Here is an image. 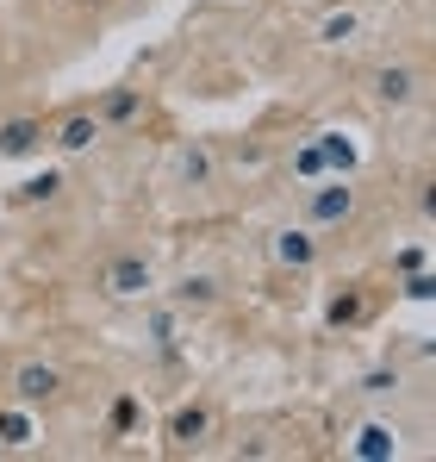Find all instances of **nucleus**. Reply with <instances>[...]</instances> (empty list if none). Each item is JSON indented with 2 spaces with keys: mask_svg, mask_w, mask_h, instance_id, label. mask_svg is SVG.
Wrapping results in <instances>:
<instances>
[{
  "mask_svg": "<svg viewBox=\"0 0 436 462\" xmlns=\"http://www.w3.org/2000/svg\"><path fill=\"white\" fill-rule=\"evenodd\" d=\"M356 207H362V194H356V175H318V181H305V226L312 231H337L356 219Z\"/></svg>",
  "mask_w": 436,
  "mask_h": 462,
  "instance_id": "1",
  "label": "nucleus"
},
{
  "mask_svg": "<svg viewBox=\"0 0 436 462\" xmlns=\"http://www.w3.org/2000/svg\"><path fill=\"white\" fill-rule=\"evenodd\" d=\"M63 387H69V375H63L57 363H44V356H25V363H13V375H6V393H13L19 406H32V412L57 406Z\"/></svg>",
  "mask_w": 436,
  "mask_h": 462,
  "instance_id": "2",
  "label": "nucleus"
},
{
  "mask_svg": "<svg viewBox=\"0 0 436 462\" xmlns=\"http://www.w3.org/2000/svg\"><path fill=\"white\" fill-rule=\"evenodd\" d=\"M150 288H156V263L144 250H113L100 263V294L106 300H144Z\"/></svg>",
  "mask_w": 436,
  "mask_h": 462,
  "instance_id": "3",
  "label": "nucleus"
},
{
  "mask_svg": "<svg viewBox=\"0 0 436 462\" xmlns=\"http://www.w3.org/2000/svg\"><path fill=\"white\" fill-rule=\"evenodd\" d=\"M213 425H218V419H213L206 400H181V406L162 419V438H168L175 457H187V450H206V444H213Z\"/></svg>",
  "mask_w": 436,
  "mask_h": 462,
  "instance_id": "4",
  "label": "nucleus"
},
{
  "mask_svg": "<svg viewBox=\"0 0 436 462\" xmlns=\"http://www.w3.org/2000/svg\"><path fill=\"white\" fill-rule=\"evenodd\" d=\"M168 175H175V188L206 194V188H218V151L206 138H187V144H175V156H168Z\"/></svg>",
  "mask_w": 436,
  "mask_h": 462,
  "instance_id": "5",
  "label": "nucleus"
},
{
  "mask_svg": "<svg viewBox=\"0 0 436 462\" xmlns=\"http://www.w3.org/2000/svg\"><path fill=\"white\" fill-rule=\"evenodd\" d=\"M368 94H374V106H386V113H405V106H418V94H424V76H418L412 63H380V69L368 76Z\"/></svg>",
  "mask_w": 436,
  "mask_h": 462,
  "instance_id": "6",
  "label": "nucleus"
},
{
  "mask_svg": "<svg viewBox=\"0 0 436 462\" xmlns=\"http://www.w3.org/2000/svg\"><path fill=\"white\" fill-rule=\"evenodd\" d=\"M100 138H106V125L94 119V106H69L57 125H44V144H57L63 156H87Z\"/></svg>",
  "mask_w": 436,
  "mask_h": 462,
  "instance_id": "7",
  "label": "nucleus"
},
{
  "mask_svg": "<svg viewBox=\"0 0 436 462\" xmlns=\"http://www.w3.org/2000/svg\"><path fill=\"white\" fill-rule=\"evenodd\" d=\"M268 256L281 263V269H293V275H305V269H318V231L305 226H275L268 231Z\"/></svg>",
  "mask_w": 436,
  "mask_h": 462,
  "instance_id": "8",
  "label": "nucleus"
},
{
  "mask_svg": "<svg viewBox=\"0 0 436 462\" xmlns=\"http://www.w3.org/2000/svg\"><path fill=\"white\" fill-rule=\"evenodd\" d=\"M218 300H224V288H218L213 269H187V275L168 288V307L181 312V319H200V312H213Z\"/></svg>",
  "mask_w": 436,
  "mask_h": 462,
  "instance_id": "9",
  "label": "nucleus"
},
{
  "mask_svg": "<svg viewBox=\"0 0 436 462\" xmlns=\"http://www.w3.org/2000/svg\"><path fill=\"white\" fill-rule=\"evenodd\" d=\"M38 151H44V119H38V113L0 119V162H32Z\"/></svg>",
  "mask_w": 436,
  "mask_h": 462,
  "instance_id": "10",
  "label": "nucleus"
},
{
  "mask_svg": "<svg viewBox=\"0 0 436 462\" xmlns=\"http://www.w3.org/2000/svg\"><path fill=\"white\" fill-rule=\"evenodd\" d=\"M350 457L356 462H393L399 457V425L393 419H362L350 431Z\"/></svg>",
  "mask_w": 436,
  "mask_h": 462,
  "instance_id": "11",
  "label": "nucleus"
},
{
  "mask_svg": "<svg viewBox=\"0 0 436 462\" xmlns=\"http://www.w3.org/2000/svg\"><path fill=\"white\" fill-rule=\"evenodd\" d=\"M94 119L113 132V125H138L144 119V88L138 81H119V88H106L100 100H94Z\"/></svg>",
  "mask_w": 436,
  "mask_h": 462,
  "instance_id": "12",
  "label": "nucleus"
},
{
  "mask_svg": "<svg viewBox=\"0 0 436 462\" xmlns=\"http://www.w3.org/2000/svg\"><path fill=\"white\" fill-rule=\"evenodd\" d=\"M362 319H368L362 282H350V288H337V294L324 300V325H331V331H350V325H362Z\"/></svg>",
  "mask_w": 436,
  "mask_h": 462,
  "instance_id": "13",
  "label": "nucleus"
},
{
  "mask_svg": "<svg viewBox=\"0 0 436 462\" xmlns=\"http://www.w3.org/2000/svg\"><path fill=\"white\" fill-rule=\"evenodd\" d=\"M362 38V13L356 6H331L324 19H318V44L324 51H343V44H356Z\"/></svg>",
  "mask_w": 436,
  "mask_h": 462,
  "instance_id": "14",
  "label": "nucleus"
},
{
  "mask_svg": "<svg viewBox=\"0 0 436 462\" xmlns=\"http://www.w3.org/2000/svg\"><path fill=\"white\" fill-rule=\"evenodd\" d=\"M0 444H6V450H32V444H38V412L19 406V400L0 406Z\"/></svg>",
  "mask_w": 436,
  "mask_h": 462,
  "instance_id": "15",
  "label": "nucleus"
},
{
  "mask_svg": "<svg viewBox=\"0 0 436 462\" xmlns=\"http://www.w3.org/2000/svg\"><path fill=\"white\" fill-rule=\"evenodd\" d=\"M312 138H318V151H324V169H331V175H356L362 156H356V144H350V132L324 125V132H312Z\"/></svg>",
  "mask_w": 436,
  "mask_h": 462,
  "instance_id": "16",
  "label": "nucleus"
},
{
  "mask_svg": "<svg viewBox=\"0 0 436 462\" xmlns=\"http://www.w3.org/2000/svg\"><path fill=\"white\" fill-rule=\"evenodd\" d=\"M63 194H69V175H63V169H44V175H25V181H19V200H25V207H57Z\"/></svg>",
  "mask_w": 436,
  "mask_h": 462,
  "instance_id": "17",
  "label": "nucleus"
},
{
  "mask_svg": "<svg viewBox=\"0 0 436 462\" xmlns=\"http://www.w3.org/2000/svg\"><path fill=\"white\" fill-rule=\"evenodd\" d=\"M175 331H181V312H175V307H156V312H150V344H156L168 363H175V344H181Z\"/></svg>",
  "mask_w": 436,
  "mask_h": 462,
  "instance_id": "18",
  "label": "nucleus"
},
{
  "mask_svg": "<svg viewBox=\"0 0 436 462\" xmlns=\"http://www.w3.org/2000/svg\"><path fill=\"white\" fill-rule=\"evenodd\" d=\"M356 393H362V400H393V393H399V363H386V369H368L362 382H356Z\"/></svg>",
  "mask_w": 436,
  "mask_h": 462,
  "instance_id": "19",
  "label": "nucleus"
},
{
  "mask_svg": "<svg viewBox=\"0 0 436 462\" xmlns=\"http://www.w3.org/2000/svg\"><path fill=\"white\" fill-rule=\"evenodd\" d=\"M287 169L299 175V181H318V175H331V169H324V151H318V138H305V144L287 156Z\"/></svg>",
  "mask_w": 436,
  "mask_h": 462,
  "instance_id": "20",
  "label": "nucleus"
},
{
  "mask_svg": "<svg viewBox=\"0 0 436 462\" xmlns=\"http://www.w3.org/2000/svg\"><path fill=\"white\" fill-rule=\"evenodd\" d=\"M138 419H144V412H138V393H119V400H113V438L138 431Z\"/></svg>",
  "mask_w": 436,
  "mask_h": 462,
  "instance_id": "21",
  "label": "nucleus"
},
{
  "mask_svg": "<svg viewBox=\"0 0 436 462\" xmlns=\"http://www.w3.org/2000/svg\"><path fill=\"white\" fill-rule=\"evenodd\" d=\"M436 294V282L424 275V269H405V300H431Z\"/></svg>",
  "mask_w": 436,
  "mask_h": 462,
  "instance_id": "22",
  "label": "nucleus"
},
{
  "mask_svg": "<svg viewBox=\"0 0 436 462\" xmlns=\"http://www.w3.org/2000/svg\"><path fill=\"white\" fill-rule=\"evenodd\" d=\"M0 457H6V444H0Z\"/></svg>",
  "mask_w": 436,
  "mask_h": 462,
  "instance_id": "23",
  "label": "nucleus"
}]
</instances>
